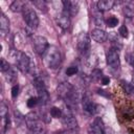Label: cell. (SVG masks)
Wrapping results in <instances>:
<instances>
[{
	"instance_id": "obj_1",
	"label": "cell",
	"mask_w": 134,
	"mask_h": 134,
	"mask_svg": "<svg viewBox=\"0 0 134 134\" xmlns=\"http://www.w3.org/2000/svg\"><path fill=\"white\" fill-rule=\"evenodd\" d=\"M44 60H45L46 65L49 68H51V69L58 68L60 66L61 60H62L60 49L57 46H53V45L52 46H49L48 49H47V51L44 54Z\"/></svg>"
},
{
	"instance_id": "obj_2",
	"label": "cell",
	"mask_w": 134,
	"mask_h": 134,
	"mask_svg": "<svg viewBox=\"0 0 134 134\" xmlns=\"http://www.w3.org/2000/svg\"><path fill=\"white\" fill-rule=\"evenodd\" d=\"M25 121L27 128L32 132V133H42L44 130L43 124L40 121V118L37 113L30 112L25 116Z\"/></svg>"
},
{
	"instance_id": "obj_3",
	"label": "cell",
	"mask_w": 134,
	"mask_h": 134,
	"mask_svg": "<svg viewBox=\"0 0 134 134\" xmlns=\"http://www.w3.org/2000/svg\"><path fill=\"white\" fill-rule=\"evenodd\" d=\"M23 19L27 26L30 27L31 29H36L39 25V18L37 13L28 5H25L23 9Z\"/></svg>"
},
{
	"instance_id": "obj_4",
	"label": "cell",
	"mask_w": 134,
	"mask_h": 134,
	"mask_svg": "<svg viewBox=\"0 0 134 134\" xmlns=\"http://www.w3.org/2000/svg\"><path fill=\"white\" fill-rule=\"evenodd\" d=\"M32 45H34L35 51L38 54H40V55H44L45 52L47 51L48 47H49L47 40L44 37H42V36H36V37H34V39H32Z\"/></svg>"
},
{
	"instance_id": "obj_5",
	"label": "cell",
	"mask_w": 134,
	"mask_h": 134,
	"mask_svg": "<svg viewBox=\"0 0 134 134\" xmlns=\"http://www.w3.org/2000/svg\"><path fill=\"white\" fill-rule=\"evenodd\" d=\"M106 61L109 67L112 69H117L120 65V60H119V54L116 49L111 48L107 51L106 53Z\"/></svg>"
},
{
	"instance_id": "obj_6",
	"label": "cell",
	"mask_w": 134,
	"mask_h": 134,
	"mask_svg": "<svg viewBox=\"0 0 134 134\" xmlns=\"http://www.w3.org/2000/svg\"><path fill=\"white\" fill-rule=\"evenodd\" d=\"M16 64H17V68L21 71V72H27L30 68V59L29 57L24 53V52H19L17 60H16Z\"/></svg>"
},
{
	"instance_id": "obj_7",
	"label": "cell",
	"mask_w": 134,
	"mask_h": 134,
	"mask_svg": "<svg viewBox=\"0 0 134 134\" xmlns=\"http://www.w3.org/2000/svg\"><path fill=\"white\" fill-rule=\"evenodd\" d=\"M90 48V38L88 36V34L86 32H81L77 37V49L85 53L89 50Z\"/></svg>"
},
{
	"instance_id": "obj_8",
	"label": "cell",
	"mask_w": 134,
	"mask_h": 134,
	"mask_svg": "<svg viewBox=\"0 0 134 134\" xmlns=\"http://www.w3.org/2000/svg\"><path fill=\"white\" fill-rule=\"evenodd\" d=\"M63 6H64V10L65 13H67L69 16H75L79 12V2L76 1H63Z\"/></svg>"
},
{
	"instance_id": "obj_9",
	"label": "cell",
	"mask_w": 134,
	"mask_h": 134,
	"mask_svg": "<svg viewBox=\"0 0 134 134\" xmlns=\"http://www.w3.org/2000/svg\"><path fill=\"white\" fill-rule=\"evenodd\" d=\"M82 106L83 110L88 114H95L97 111V105L92 103V100H90L87 96H84L82 98Z\"/></svg>"
},
{
	"instance_id": "obj_10",
	"label": "cell",
	"mask_w": 134,
	"mask_h": 134,
	"mask_svg": "<svg viewBox=\"0 0 134 134\" xmlns=\"http://www.w3.org/2000/svg\"><path fill=\"white\" fill-rule=\"evenodd\" d=\"M91 37L92 39L97 42V43H104L105 41H107L108 39V34L104 30V29H100V28H94L92 31H91Z\"/></svg>"
},
{
	"instance_id": "obj_11",
	"label": "cell",
	"mask_w": 134,
	"mask_h": 134,
	"mask_svg": "<svg viewBox=\"0 0 134 134\" xmlns=\"http://www.w3.org/2000/svg\"><path fill=\"white\" fill-rule=\"evenodd\" d=\"M73 86L70 84V83H62L58 86V93L61 97L63 98H67L68 95L71 93V91L73 90Z\"/></svg>"
},
{
	"instance_id": "obj_12",
	"label": "cell",
	"mask_w": 134,
	"mask_h": 134,
	"mask_svg": "<svg viewBox=\"0 0 134 134\" xmlns=\"http://www.w3.org/2000/svg\"><path fill=\"white\" fill-rule=\"evenodd\" d=\"M105 128L106 127L104 126V122L100 119V117H97L91 124V126H90V132L92 134H104Z\"/></svg>"
},
{
	"instance_id": "obj_13",
	"label": "cell",
	"mask_w": 134,
	"mask_h": 134,
	"mask_svg": "<svg viewBox=\"0 0 134 134\" xmlns=\"http://www.w3.org/2000/svg\"><path fill=\"white\" fill-rule=\"evenodd\" d=\"M57 22H58L59 26H60L62 29L67 30V29L70 27V16H69L67 13L62 12V14L58 17Z\"/></svg>"
},
{
	"instance_id": "obj_14",
	"label": "cell",
	"mask_w": 134,
	"mask_h": 134,
	"mask_svg": "<svg viewBox=\"0 0 134 134\" xmlns=\"http://www.w3.org/2000/svg\"><path fill=\"white\" fill-rule=\"evenodd\" d=\"M62 122L63 125L70 131H73L75 129H77V121L75 119V117H73L72 115L68 114V115H65L62 119Z\"/></svg>"
},
{
	"instance_id": "obj_15",
	"label": "cell",
	"mask_w": 134,
	"mask_h": 134,
	"mask_svg": "<svg viewBox=\"0 0 134 134\" xmlns=\"http://www.w3.org/2000/svg\"><path fill=\"white\" fill-rule=\"evenodd\" d=\"M0 31H1V36L3 37L6 36L9 31V21L3 13L0 16Z\"/></svg>"
},
{
	"instance_id": "obj_16",
	"label": "cell",
	"mask_w": 134,
	"mask_h": 134,
	"mask_svg": "<svg viewBox=\"0 0 134 134\" xmlns=\"http://www.w3.org/2000/svg\"><path fill=\"white\" fill-rule=\"evenodd\" d=\"M115 4V1L113 0H100L96 3L97 9L98 12H106V10H110Z\"/></svg>"
},
{
	"instance_id": "obj_17",
	"label": "cell",
	"mask_w": 134,
	"mask_h": 134,
	"mask_svg": "<svg viewBox=\"0 0 134 134\" xmlns=\"http://www.w3.org/2000/svg\"><path fill=\"white\" fill-rule=\"evenodd\" d=\"M38 91V99H39V104L41 105H46L49 100V93L46 90V87L41 88Z\"/></svg>"
},
{
	"instance_id": "obj_18",
	"label": "cell",
	"mask_w": 134,
	"mask_h": 134,
	"mask_svg": "<svg viewBox=\"0 0 134 134\" xmlns=\"http://www.w3.org/2000/svg\"><path fill=\"white\" fill-rule=\"evenodd\" d=\"M25 5H26V2L17 0V1H14V2L10 4L9 8H10V10L14 12V13H19V12H23Z\"/></svg>"
},
{
	"instance_id": "obj_19",
	"label": "cell",
	"mask_w": 134,
	"mask_h": 134,
	"mask_svg": "<svg viewBox=\"0 0 134 134\" xmlns=\"http://www.w3.org/2000/svg\"><path fill=\"white\" fill-rule=\"evenodd\" d=\"M120 85H121L122 90L127 94H132L134 92V86H133V84H131V83H129V82H127L125 80H121L120 81Z\"/></svg>"
},
{
	"instance_id": "obj_20",
	"label": "cell",
	"mask_w": 134,
	"mask_h": 134,
	"mask_svg": "<svg viewBox=\"0 0 134 134\" xmlns=\"http://www.w3.org/2000/svg\"><path fill=\"white\" fill-rule=\"evenodd\" d=\"M122 13L125 17H127L128 19H132L134 17V7L131 4H126L122 7Z\"/></svg>"
},
{
	"instance_id": "obj_21",
	"label": "cell",
	"mask_w": 134,
	"mask_h": 134,
	"mask_svg": "<svg viewBox=\"0 0 134 134\" xmlns=\"http://www.w3.org/2000/svg\"><path fill=\"white\" fill-rule=\"evenodd\" d=\"M5 79L9 83H15L16 82V80H17V73H16V71H15L14 68H10L8 71L5 72Z\"/></svg>"
},
{
	"instance_id": "obj_22",
	"label": "cell",
	"mask_w": 134,
	"mask_h": 134,
	"mask_svg": "<svg viewBox=\"0 0 134 134\" xmlns=\"http://www.w3.org/2000/svg\"><path fill=\"white\" fill-rule=\"evenodd\" d=\"M32 4L37 8H39L41 12H43V13H46L47 12V4H46V2L44 0H36V1H32Z\"/></svg>"
},
{
	"instance_id": "obj_23",
	"label": "cell",
	"mask_w": 134,
	"mask_h": 134,
	"mask_svg": "<svg viewBox=\"0 0 134 134\" xmlns=\"http://www.w3.org/2000/svg\"><path fill=\"white\" fill-rule=\"evenodd\" d=\"M0 116L2 119H5L9 116L8 115V108L4 103H1V105H0Z\"/></svg>"
},
{
	"instance_id": "obj_24",
	"label": "cell",
	"mask_w": 134,
	"mask_h": 134,
	"mask_svg": "<svg viewBox=\"0 0 134 134\" xmlns=\"http://www.w3.org/2000/svg\"><path fill=\"white\" fill-rule=\"evenodd\" d=\"M9 69H10V66H9L8 62L5 59H1V62H0V70L2 72H6Z\"/></svg>"
},
{
	"instance_id": "obj_25",
	"label": "cell",
	"mask_w": 134,
	"mask_h": 134,
	"mask_svg": "<svg viewBox=\"0 0 134 134\" xmlns=\"http://www.w3.org/2000/svg\"><path fill=\"white\" fill-rule=\"evenodd\" d=\"M106 23H107V26H109V27H115V26L118 24V19H117L116 17L112 16V17H110L109 19H107Z\"/></svg>"
},
{
	"instance_id": "obj_26",
	"label": "cell",
	"mask_w": 134,
	"mask_h": 134,
	"mask_svg": "<svg viewBox=\"0 0 134 134\" xmlns=\"http://www.w3.org/2000/svg\"><path fill=\"white\" fill-rule=\"evenodd\" d=\"M50 115L54 118H59L62 116V111L60 108H57V107H52L50 109Z\"/></svg>"
},
{
	"instance_id": "obj_27",
	"label": "cell",
	"mask_w": 134,
	"mask_h": 134,
	"mask_svg": "<svg viewBox=\"0 0 134 134\" xmlns=\"http://www.w3.org/2000/svg\"><path fill=\"white\" fill-rule=\"evenodd\" d=\"M94 22L96 25H102L104 23V19H103V15L100 14V12H97L94 14Z\"/></svg>"
},
{
	"instance_id": "obj_28",
	"label": "cell",
	"mask_w": 134,
	"mask_h": 134,
	"mask_svg": "<svg viewBox=\"0 0 134 134\" xmlns=\"http://www.w3.org/2000/svg\"><path fill=\"white\" fill-rule=\"evenodd\" d=\"M118 34L122 37V38H128V35H129V30L127 28L126 25H121L118 29Z\"/></svg>"
},
{
	"instance_id": "obj_29",
	"label": "cell",
	"mask_w": 134,
	"mask_h": 134,
	"mask_svg": "<svg viewBox=\"0 0 134 134\" xmlns=\"http://www.w3.org/2000/svg\"><path fill=\"white\" fill-rule=\"evenodd\" d=\"M37 104H39L38 97H29L28 100H27V106H28L29 108H34Z\"/></svg>"
},
{
	"instance_id": "obj_30",
	"label": "cell",
	"mask_w": 134,
	"mask_h": 134,
	"mask_svg": "<svg viewBox=\"0 0 134 134\" xmlns=\"http://www.w3.org/2000/svg\"><path fill=\"white\" fill-rule=\"evenodd\" d=\"M77 72V67L75 66H70L66 69V74L67 75H74Z\"/></svg>"
},
{
	"instance_id": "obj_31",
	"label": "cell",
	"mask_w": 134,
	"mask_h": 134,
	"mask_svg": "<svg viewBox=\"0 0 134 134\" xmlns=\"http://www.w3.org/2000/svg\"><path fill=\"white\" fill-rule=\"evenodd\" d=\"M92 77L95 79V80L103 79V76H102V71L98 70V69H94V70L92 71Z\"/></svg>"
},
{
	"instance_id": "obj_32",
	"label": "cell",
	"mask_w": 134,
	"mask_h": 134,
	"mask_svg": "<svg viewBox=\"0 0 134 134\" xmlns=\"http://www.w3.org/2000/svg\"><path fill=\"white\" fill-rule=\"evenodd\" d=\"M127 60H128L129 64H130L132 67H134V53H133V52H130V53L127 54Z\"/></svg>"
},
{
	"instance_id": "obj_33",
	"label": "cell",
	"mask_w": 134,
	"mask_h": 134,
	"mask_svg": "<svg viewBox=\"0 0 134 134\" xmlns=\"http://www.w3.org/2000/svg\"><path fill=\"white\" fill-rule=\"evenodd\" d=\"M19 94V86L18 85H14L12 88V96L13 97H17Z\"/></svg>"
},
{
	"instance_id": "obj_34",
	"label": "cell",
	"mask_w": 134,
	"mask_h": 134,
	"mask_svg": "<svg viewBox=\"0 0 134 134\" xmlns=\"http://www.w3.org/2000/svg\"><path fill=\"white\" fill-rule=\"evenodd\" d=\"M14 114H15L16 120H18L19 122H20L21 120H23V119H24V117H23V115L20 113V111H18V110H15V111H14Z\"/></svg>"
},
{
	"instance_id": "obj_35",
	"label": "cell",
	"mask_w": 134,
	"mask_h": 134,
	"mask_svg": "<svg viewBox=\"0 0 134 134\" xmlns=\"http://www.w3.org/2000/svg\"><path fill=\"white\" fill-rule=\"evenodd\" d=\"M104 134H115V132H114V130L112 128L106 127L105 128V131H104Z\"/></svg>"
},
{
	"instance_id": "obj_36",
	"label": "cell",
	"mask_w": 134,
	"mask_h": 134,
	"mask_svg": "<svg viewBox=\"0 0 134 134\" xmlns=\"http://www.w3.org/2000/svg\"><path fill=\"white\" fill-rule=\"evenodd\" d=\"M109 82H110V79L109 77L103 76V79H102V84L103 85H107V84H109Z\"/></svg>"
},
{
	"instance_id": "obj_37",
	"label": "cell",
	"mask_w": 134,
	"mask_h": 134,
	"mask_svg": "<svg viewBox=\"0 0 134 134\" xmlns=\"http://www.w3.org/2000/svg\"><path fill=\"white\" fill-rule=\"evenodd\" d=\"M132 82H133V84H134V72H133V74H132Z\"/></svg>"
}]
</instances>
